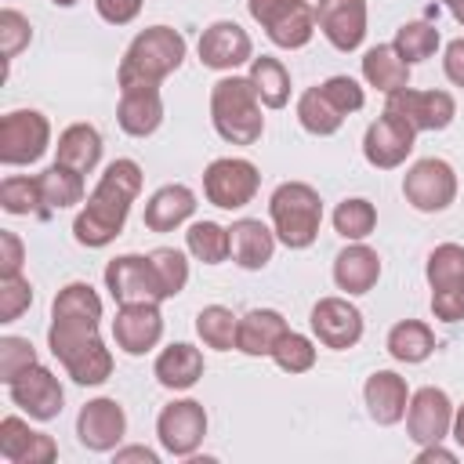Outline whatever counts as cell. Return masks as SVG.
<instances>
[{"mask_svg":"<svg viewBox=\"0 0 464 464\" xmlns=\"http://www.w3.org/2000/svg\"><path fill=\"white\" fill-rule=\"evenodd\" d=\"M268 218L276 239L290 250H304L315 243L323 225V199L308 181H283L268 196Z\"/></svg>","mask_w":464,"mask_h":464,"instance_id":"5b68a950","label":"cell"},{"mask_svg":"<svg viewBox=\"0 0 464 464\" xmlns=\"http://www.w3.org/2000/svg\"><path fill=\"white\" fill-rule=\"evenodd\" d=\"M442 72L453 87H464V36L450 40L446 51H442Z\"/></svg>","mask_w":464,"mask_h":464,"instance_id":"f907efd6","label":"cell"},{"mask_svg":"<svg viewBox=\"0 0 464 464\" xmlns=\"http://www.w3.org/2000/svg\"><path fill=\"white\" fill-rule=\"evenodd\" d=\"M54 163L72 167L80 174H91L102 163V134H98V127H91V123H69L58 134Z\"/></svg>","mask_w":464,"mask_h":464,"instance_id":"f1b7e54d","label":"cell"},{"mask_svg":"<svg viewBox=\"0 0 464 464\" xmlns=\"http://www.w3.org/2000/svg\"><path fill=\"white\" fill-rule=\"evenodd\" d=\"M450 435L457 439V446L464 450V406H457L453 410V428H450Z\"/></svg>","mask_w":464,"mask_h":464,"instance_id":"db71d44e","label":"cell"},{"mask_svg":"<svg viewBox=\"0 0 464 464\" xmlns=\"http://www.w3.org/2000/svg\"><path fill=\"white\" fill-rule=\"evenodd\" d=\"M33 304V283L18 276H0V323H14Z\"/></svg>","mask_w":464,"mask_h":464,"instance_id":"f6af8a7d","label":"cell"},{"mask_svg":"<svg viewBox=\"0 0 464 464\" xmlns=\"http://www.w3.org/2000/svg\"><path fill=\"white\" fill-rule=\"evenodd\" d=\"M112 460H116V464H130V460L160 464V453H152L149 446H116V450H112Z\"/></svg>","mask_w":464,"mask_h":464,"instance_id":"816d5d0a","label":"cell"},{"mask_svg":"<svg viewBox=\"0 0 464 464\" xmlns=\"http://www.w3.org/2000/svg\"><path fill=\"white\" fill-rule=\"evenodd\" d=\"M362 80L388 98V94L410 87V62H402L392 44H377L362 54Z\"/></svg>","mask_w":464,"mask_h":464,"instance_id":"f546056e","label":"cell"},{"mask_svg":"<svg viewBox=\"0 0 464 464\" xmlns=\"http://www.w3.org/2000/svg\"><path fill=\"white\" fill-rule=\"evenodd\" d=\"M431 460H442V464H453L457 453L453 450H442V442H431V446H420L417 453V464H431Z\"/></svg>","mask_w":464,"mask_h":464,"instance_id":"f5cc1de1","label":"cell"},{"mask_svg":"<svg viewBox=\"0 0 464 464\" xmlns=\"http://www.w3.org/2000/svg\"><path fill=\"white\" fill-rule=\"evenodd\" d=\"M33 362H36V348L29 344V337H14V334L0 337V381L4 384H11Z\"/></svg>","mask_w":464,"mask_h":464,"instance_id":"ee69618b","label":"cell"},{"mask_svg":"<svg viewBox=\"0 0 464 464\" xmlns=\"http://www.w3.org/2000/svg\"><path fill=\"white\" fill-rule=\"evenodd\" d=\"M236 330H239V315H232V308H225V304H207L196 315V334L214 352H232Z\"/></svg>","mask_w":464,"mask_h":464,"instance_id":"8d00e7d4","label":"cell"},{"mask_svg":"<svg viewBox=\"0 0 464 464\" xmlns=\"http://www.w3.org/2000/svg\"><path fill=\"white\" fill-rule=\"evenodd\" d=\"M268 359H272L283 373H308V370L315 366V344H312V337L286 330V334L279 337V344L272 348Z\"/></svg>","mask_w":464,"mask_h":464,"instance_id":"60d3db41","label":"cell"},{"mask_svg":"<svg viewBox=\"0 0 464 464\" xmlns=\"http://www.w3.org/2000/svg\"><path fill=\"white\" fill-rule=\"evenodd\" d=\"M152 373L167 392H188L203 377V352L188 341H174L156 355Z\"/></svg>","mask_w":464,"mask_h":464,"instance_id":"4316f807","label":"cell"},{"mask_svg":"<svg viewBox=\"0 0 464 464\" xmlns=\"http://www.w3.org/2000/svg\"><path fill=\"white\" fill-rule=\"evenodd\" d=\"M116 123L130 138H149L163 123V98L160 87L152 83H130L120 87V105H116Z\"/></svg>","mask_w":464,"mask_h":464,"instance_id":"44dd1931","label":"cell"},{"mask_svg":"<svg viewBox=\"0 0 464 464\" xmlns=\"http://www.w3.org/2000/svg\"><path fill=\"white\" fill-rule=\"evenodd\" d=\"M362 402H366L370 420H377L381 428L399 424L406 417V406H410L406 377H399L395 370H373L362 384Z\"/></svg>","mask_w":464,"mask_h":464,"instance_id":"7402d4cb","label":"cell"},{"mask_svg":"<svg viewBox=\"0 0 464 464\" xmlns=\"http://www.w3.org/2000/svg\"><path fill=\"white\" fill-rule=\"evenodd\" d=\"M261 188V170L243 156H221L203 170V196L221 210L246 207Z\"/></svg>","mask_w":464,"mask_h":464,"instance_id":"ba28073f","label":"cell"},{"mask_svg":"<svg viewBox=\"0 0 464 464\" xmlns=\"http://www.w3.org/2000/svg\"><path fill=\"white\" fill-rule=\"evenodd\" d=\"M94 7H98V14H102V22H109V25H127V22L138 18L141 0H94Z\"/></svg>","mask_w":464,"mask_h":464,"instance_id":"681fc988","label":"cell"},{"mask_svg":"<svg viewBox=\"0 0 464 464\" xmlns=\"http://www.w3.org/2000/svg\"><path fill=\"white\" fill-rule=\"evenodd\" d=\"M297 123H301L308 134H315V138H330V134L341 130L344 112L326 98L323 87H308V91H301V98H297Z\"/></svg>","mask_w":464,"mask_h":464,"instance_id":"d6a6232c","label":"cell"},{"mask_svg":"<svg viewBox=\"0 0 464 464\" xmlns=\"http://www.w3.org/2000/svg\"><path fill=\"white\" fill-rule=\"evenodd\" d=\"M308 326H312L315 341L334 348V352L355 348L362 341V312L348 297H319L312 304Z\"/></svg>","mask_w":464,"mask_h":464,"instance_id":"4fadbf2b","label":"cell"},{"mask_svg":"<svg viewBox=\"0 0 464 464\" xmlns=\"http://www.w3.org/2000/svg\"><path fill=\"white\" fill-rule=\"evenodd\" d=\"M51 149V123L36 109H11L0 116V163L25 167Z\"/></svg>","mask_w":464,"mask_h":464,"instance_id":"52a82bcc","label":"cell"},{"mask_svg":"<svg viewBox=\"0 0 464 464\" xmlns=\"http://www.w3.org/2000/svg\"><path fill=\"white\" fill-rule=\"evenodd\" d=\"M0 457L7 464H51L58 457V442L47 431H33L22 417L0 420Z\"/></svg>","mask_w":464,"mask_h":464,"instance_id":"603a6c76","label":"cell"},{"mask_svg":"<svg viewBox=\"0 0 464 464\" xmlns=\"http://www.w3.org/2000/svg\"><path fill=\"white\" fill-rule=\"evenodd\" d=\"M127 435V413L116 399L102 395L80 406L76 413V439L91 453H112Z\"/></svg>","mask_w":464,"mask_h":464,"instance_id":"5bb4252c","label":"cell"},{"mask_svg":"<svg viewBox=\"0 0 464 464\" xmlns=\"http://www.w3.org/2000/svg\"><path fill=\"white\" fill-rule=\"evenodd\" d=\"M149 257L156 265V276L163 283V294L167 297H178L185 290V283H188V261H185V254L174 250V246H156Z\"/></svg>","mask_w":464,"mask_h":464,"instance_id":"b9f144b4","label":"cell"},{"mask_svg":"<svg viewBox=\"0 0 464 464\" xmlns=\"http://www.w3.org/2000/svg\"><path fill=\"white\" fill-rule=\"evenodd\" d=\"M105 290L116 304H160L167 301L163 283L149 254H120L105 265Z\"/></svg>","mask_w":464,"mask_h":464,"instance_id":"9c48e42d","label":"cell"},{"mask_svg":"<svg viewBox=\"0 0 464 464\" xmlns=\"http://www.w3.org/2000/svg\"><path fill=\"white\" fill-rule=\"evenodd\" d=\"M301 0H246V11H250V18L261 25V29H268L272 22H279L290 7H297Z\"/></svg>","mask_w":464,"mask_h":464,"instance_id":"c3c4849f","label":"cell"},{"mask_svg":"<svg viewBox=\"0 0 464 464\" xmlns=\"http://www.w3.org/2000/svg\"><path fill=\"white\" fill-rule=\"evenodd\" d=\"M102 297L91 283H65L51 301L47 348L76 384H102L112 377V352L102 334Z\"/></svg>","mask_w":464,"mask_h":464,"instance_id":"6da1fadb","label":"cell"},{"mask_svg":"<svg viewBox=\"0 0 464 464\" xmlns=\"http://www.w3.org/2000/svg\"><path fill=\"white\" fill-rule=\"evenodd\" d=\"M439 44H442L439 29H435L431 22H424V18L402 22L399 33H395V40H392V47L399 51V58L410 62V65H413V62H428V58L439 51Z\"/></svg>","mask_w":464,"mask_h":464,"instance_id":"f35d334b","label":"cell"},{"mask_svg":"<svg viewBox=\"0 0 464 464\" xmlns=\"http://www.w3.org/2000/svg\"><path fill=\"white\" fill-rule=\"evenodd\" d=\"M7 395H11V402H14L22 413H29L33 420H54V417L62 413V406H65V392H62L58 377H54L47 366H40V362H33L29 370H22V373L7 384Z\"/></svg>","mask_w":464,"mask_h":464,"instance_id":"2e32d148","label":"cell"},{"mask_svg":"<svg viewBox=\"0 0 464 464\" xmlns=\"http://www.w3.org/2000/svg\"><path fill=\"white\" fill-rule=\"evenodd\" d=\"M424 276L431 286V315L442 323H460L464 319V246L439 243L428 254Z\"/></svg>","mask_w":464,"mask_h":464,"instance_id":"8992f818","label":"cell"},{"mask_svg":"<svg viewBox=\"0 0 464 464\" xmlns=\"http://www.w3.org/2000/svg\"><path fill=\"white\" fill-rule=\"evenodd\" d=\"M163 337V315L160 304H120L112 319V341L127 355H145Z\"/></svg>","mask_w":464,"mask_h":464,"instance_id":"ffe728a7","label":"cell"},{"mask_svg":"<svg viewBox=\"0 0 464 464\" xmlns=\"http://www.w3.org/2000/svg\"><path fill=\"white\" fill-rule=\"evenodd\" d=\"M29 40H33L29 18L22 11H14V7H4L0 11V54H4V62H11L18 51H25Z\"/></svg>","mask_w":464,"mask_h":464,"instance_id":"7bdbcfd3","label":"cell"},{"mask_svg":"<svg viewBox=\"0 0 464 464\" xmlns=\"http://www.w3.org/2000/svg\"><path fill=\"white\" fill-rule=\"evenodd\" d=\"M413 141H417V130L406 120L392 116V112H381L362 134V156L377 170H395L413 152Z\"/></svg>","mask_w":464,"mask_h":464,"instance_id":"9a60e30c","label":"cell"},{"mask_svg":"<svg viewBox=\"0 0 464 464\" xmlns=\"http://www.w3.org/2000/svg\"><path fill=\"white\" fill-rule=\"evenodd\" d=\"M0 207L14 218H44V196H40V178L33 174H14L0 181Z\"/></svg>","mask_w":464,"mask_h":464,"instance_id":"74e56055","label":"cell"},{"mask_svg":"<svg viewBox=\"0 0 464 464\" xmlns=\"http://www.w3.org/2000/svg\"><path fill=\"white\" fill-rule=\"evenodd\" d=\"M138 192H141V167L134 160H127V156L112 160L102 170V178H98L94 192L87 196V203L80 207V214L72 221V239L80 246H91V250L109 246L123 232L130 203L138 199Z\"/></svg>","mask_w":464,"mask_h":464,"instance_id":"7a4b0ae2","label":"cell"},{"mask_svg":"<svg viewBox=\"0 0 464 464\" xmlns=\"http://www.w3.org/2000/svg\"><path fill=\"white\" fill-rule=\"evenodd\" d=\"M185 51H188V44H185V36L178 29H170V25H149L123 51V62L116 69V83L120 87H130V83H152V87H160L174 69H181Z\"/></svg>","mask_w":464,"mask_h":464,"instance_id":"3957f363","label":"cell"},{"mask_svg":"<svg viewBox=\"0 0 464 464\" xmlns=\"http://www.w3.org/2000/svg\"><path fill=\"white\" fill-rule=\"evenodd\" d=\"M402 196H406V203L413 210L439 214V210H446L457 199V170L446 160H439V156L417 160L402 174Z\"/></svg>","mask_w":464,"mask_h":464,"instance_id":"30bf717a","label":"cell"},{"mask_svg":"<svg viewBox=\"0 0 464 464\" xmlns=\"http://www.w3.org/2000/svg\"><path fill=\"white\" fill-rule=\"evenodd\" d=\"M315 29L337 51H355L366 40V0H319Z\"/></svg>","mask_w":464,"mask_h":464,"instance_id":"d6986e66","label":"cell"},{"mask_svg":"<svg viewBox=\"0 0 464 464\" xmlns=\"http://www.w3.org/2000/svg\"><path fill=\"white\" fill-rule=\"evenodd\" d=\"M40 178V196H44V221L54 214V210H65V207H76L83 203V174L72 170V167H62V163H51Z\"/></svg>","mask_w":464,"mask_h":464,"instance_id":"4dcf8cb0","label":"cell"},{"mask_svg":"<svg viewBox=\"0 0 464 464\" xmlns=\"http://www.w3.org/2000/svg\"><path fill=\"white\" fill-rule=\"evenodd\" d=\"M446 7H450V11H453V18L464 25V0H446Z\"/></svg>","mask_w":464,"mask_h":464,"instance_id":"11a10c76","label":"cell"},{"mask_svg":"<svg viewBox=\"0 0 464 464\" xmlns=\"http://www.w3.org/2000/svg\"><path fill=\"white\" fill-rule=\"evenodd\" d=\"M453 428V402L442 388L428 384V388H417L410 395V406H406V431L417 446H431V442H442Z\"/></svg>","mask_w":464,"mask_h":464,"instance_id":"e0dca14e","label":"cell"},{"mask_svg":"<svg viewBox=\"0 0 464 464\" xmlns=\"http://www.w3.org/2000/svg\"><path fill=\"white\" fill-rule=\"evenodd\" d=\"M196 214V192L181 181L163 185L149 196L145 203V228L149 232H174L178 225H185Z\"/></svg>","mask_w":464,"mask_h":464,"instance_id":"484cf974","label":"cell"},{"mask_svg":"<svg viewBox=\"0 0 464 464\" xmlns=\"http://www.w3.org/2000/svg\"><path fill=\"white\" fill-rule=\"evenodd\" d=\"M232 239V261L246 272H257L272 261L276 254V228H268L261 218H239L228 225Z\"/></svg>","mask_w":464,"mask_h":464,"instance_id":"d4e9b609","label":"cell"},{"mask_svg":"<svg viewBox=\"0 0 464 464\" xmlns=\"http://www.w3.org/2000/svg\"><path fill=\"white\" fill-rule=\"evenodd\" d=\"M381 279V254L373 246H366L362 239L359 243H348L337 257H334V283L337 290H344L348 297L355 294H370Z\"/></svg>","mask_w":464,"mask_h":464,"instance_id":"cb8c5ba5","label":"cell"},{"mask_svg":"<svg viewBox=\"0 0 464 464\" xmlns=\"http://www.w3.org/2000/svg\"><path fill=\"white\" fill-rule=\"evenodd\" d=\"M199 51V62L207 69H218V72H232L239 65H246L254 58V44H250V33L239 25V22H210L196 44Z\"/></svg>","mask_w":464,"mask_h":464,"instance_id":"ac0fdd59","label":"cell"},{"mask_svg":"<svg viewBox=\"0 0 464 464\" xmlns=\"http://www.w3.org/2000/svg\"><path fill=\"white\" fill-rule=\"evenodd\" d=\"M319 87L326 91V98H330L344 116H352V112H359V109L366 105V91H362L359 80H352V76H330V80H323Z\"/></svg>","mask_w":464,"mask_h":464,"instance_id":"bcb514c9","label":"cell"},{"mask_svg":"<svg viewBox=\"0 0 464 464\" xmlns=\"http://www.w3.org/2000/svg\"><path fill=\"white\" fill-rule=\"evenodd\" d=\"M185 246L196 261L203 265H221L232 257V239H228V228L218 225V221H192L188 232H185Z\"/></svg>","mask_w":464,"mask_h":464,"instance_id":"e575fe53","label":"cell"},{"mask_svg":"<svg viewBox=\"0 0 464 464\" xmlns=\"http://www.w3.org/2000/svg\"><path fill=\"white\" fill-rule=\"evenodd\" d=\"M286 319L276 308H250L246 315H239V330H236V352L243 355H272V348L279 344V337L286 334Z\"/></svg>","mask_w":464,"mask_h":464,"instance_id":"83f0119b","label":"cell"},{"mask_svg":"<svg viewBox=\"0 0 464 464\" xmlns=\"http://www.w3.org/2000/svg\"><path fill=\"white\" fill-rule=\"evenodd\" d=\"M334 228L337 236H344L348 243H359L366 239L373 228H377V207L362 196H352V199H341L337 210H334Z\"/></svg>","mask_w":464,"mask_h":464,"instance_id":"ab89813d","label":"cell"},{"mask_svg":"<svg viewBox=\"0 0 464 464\" xmlns=\"http://www.w3.org/2000/svg\"><path fill=\"white\" fill-rule=\"evenodd\" d=\"M265 33H268V40H272L276 47H283V51H301V47L315 36V7L301 0V4L290 7L279 22H272Z\"/></svg>","mask_w":464,"mask_h":464,"instance_id":"d590c367","label":"cell"},{"mask_svg":"<svg viewBox=\"0 0 464 464\" xmlns=\"http://www.w3.org/2000/svg\"><path fill=\"white\" fill-rule=\"evenodd\" d=\"M210 123L228 145H254L265 134L261 98L250 76H221L210 87Z\"/></svg>","mask_w":464,"mask_h":464,"instance_id":"277c9868","label":"cell"},{"mask_svg":"<svg viewBox=\"0 0 464 464\" xmlns=\"http://www.w3.org/2000/svg\"><path fill=\"white\" fill-rule=\"evenodd\" d=\"M51 4H54V7H72L76 0H51Z\"/></svg>","mask_w":464,"mask_h":464,"instance_id":"9f6ffc18","label":"cell"},{"mask_svg":"<svg viewBox=\"0 0 464 464\" xmlns=\"http://www.w3.org/2000/svg\"><path fill=\"white\" fill-rule=\"evenodd\" d=\"M22 265H25V246H22V239H18L11 228H4V232H0V276H18Z\"/></svg>","mask_w":464,"mask_h":464,"instance_id":"7dc6e473","label":"cell"},{"mask_svg":"<svg viewBox=\"0 0 464 464\" xmlns=\"http://www.w3.org/2000/svg\"><path fill=\"white\" fill-rule=\"evenodd\" d=\"M431 352H435V334H431L428 323H420V319H399V323L388 330V355H392L395 362L417 366V362H424Z\"/></svg>","mask_w":464,"mask_h":464,"instance_id":"1f68e13d","label":"cell"},{"mask_svg":"<svg viewBox=\"0 0 464 464\" xmlns=\"http://www.w3.org/2000/svg\"><path fill=\"white\" fill-rule=\"evenodd\" d=\"M156 435L163 453L170 457H192L207 435V410L196 399H174L156 417Z\"/></svg>","mask_w":464,"mask_h":464,"instance_id":"7c38bea8","label":"cell"},{"mask_svg":"<svg viewBox=\"0 0 464 464\" xmlns=\"http://www.w3.org/2000/svg\"><path fill=\"white\" fill-rule=\"evenodd\" d=\"M246 76H250V83H254L261 105L283 109V105L290 102V72H286V65H283L279 58H272V54L250 58V72H246Z\"/></svg>","mask_w":464,"mask_h":464,"instance_id":"836d02e7","label":"cell"},{"mask_svg":"<svg viewBox=\"0 0 464 464\" xmlns=\"http://www.w3.org/2000/svg\"><path fill=\"white\" fill-rule=\"evenodd\" d=\"M384 112L406 120L417 134L420 130H446L457 116V102L450 91H417V87H402L395 94L384 98Z\"/></svg>","mask_w":464,"mask_h":464,"instance_id":"8fae6325","label":"cell"},{"mask_svg":"<svg viewBox=\"0 0 464 464\" xmlns=\"http://www.w3.org/2000/svg\"><path fill=\"white\" fill-rule=\"evenodd\" d=\"M442 4H446V0H442Z\"/></svg>","mask_w":464,"mask_h":464,"instance_id":"6f0895ef","label":"cell"}]
</instances>
